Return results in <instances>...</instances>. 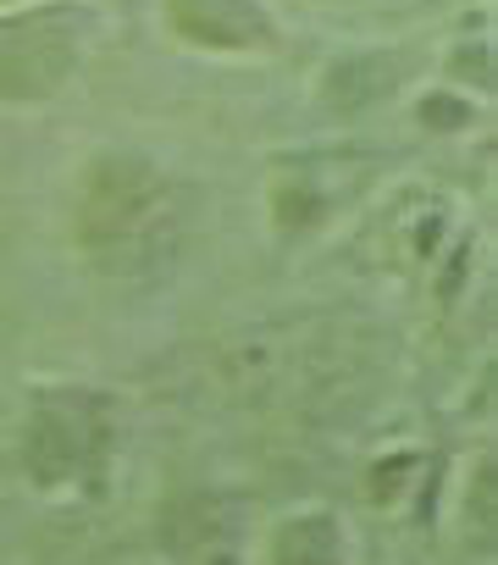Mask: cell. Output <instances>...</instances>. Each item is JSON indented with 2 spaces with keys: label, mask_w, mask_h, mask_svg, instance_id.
<instances>
[{
  "label": "cell",
  "mask_w": 498,
  "mask_h": 565,
  "mask_svg": "<svg viewBox=\"0 0 498 565\" xmlns=\"http://www.w3.org/2000/svg\"><path fill=\"white\" fill-rule=\"evenodd\" d=\"M117 444L111 405L89 388H40L23 422V466L45 493L89 488Z\"/></svg>",
  "instance_id": "2"
},
{
  "label": "cell",
  "mask_w": 498,
  "mask_h": 565,
  "mask_svg": "<svg viewBox=\"0 0 498 565\" xmlns=\"http://www.w3.org/2000/svg\"><path fill=\"white\" fill-rule=\"evenodd\" d=\"M95 18L84 7H29L0 18V100L7 106H34L67 89L89 51Z\"/></svg>",
  "instance_id": "3"
},
{
  "label": "cell",
  "mask_w": 498,
  "mask_h": 565,
  "mask_svg": "<svg viewBox=\"0 0 498 565\" xmlns=\"http://www.w3.org/2000/svg\"><path fill=\"white\" fill-rule=\"evenodd\" d=\"M421 117H443L437 128H459V122H470V106L465 100H448V95H426L421 100Z\"/></svg>",
  "instance_id": "6"
},
{
  "label": "cell",
  "mask_w": 498,
  "mask_h": 565,
  "mask_svg": "<svg viewBox=\"0 0 498 565\" xmlns=\"http://www.w3.org/2000/svg\"><path fill=\"white\" fill-rule=\"evenodd\" d=\"M0 7H7V0H0Z\"/></svg>",
  "instance_id": "7"
},
{
  "label": "cell",
  "mask_w": 498,
  "mask_h": 565,
  "mask_svg": "<svg viewBox=\"0 0 498 565\" xmlns=\"http://www.w3.org/2000/svg\"><path fill=\"white\" fill-rule=\"evenodd\" d=\"M166 23L194 51L243 56V51L278 45V23L261 0H166Z\"/></svg>",
  "instance_id": "4"
},
{
  "label": "cell",
  "mask_w": 498,
  "mask_h": 565,
  "mask_svg": "<svg viewBox=\"0 0 498 565\" xmlns=\"http://www.w3.org/2000/svg\"><path fill=\"white\" fill-rule=\"evenodd\" d=\"M73 238L106 271L155 266L177 238L172 178L133 150L95 156L78 178V194H73Z\"/></svg>",
  "instance_id": "1"
},
{
  "label": "cell",
  "mask_w": 498,
  "mask_h": 565,
  "mask_svg": "<svg viewBox=\"0 0 498 565\" xmlns=\"http://www.w3.org/2000/svg\"><path fill=\"white\" fill-rule=\"evenodd\" d=\"M267 565H349V526L333 510H294L267 537Z\"/></svg>",
  "instance_id": "5"
}]
</instances>
